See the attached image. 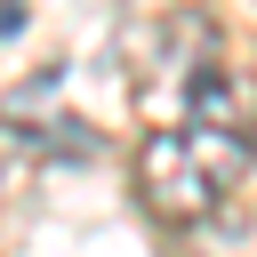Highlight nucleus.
Here are the masks:
<instances>
[{
    "mask_svg": "<svg viewBox=\"0 0 257 257\" xmlns=\"http://www.w3.org/2000/svg\"><path fill=\"white\" fill-rule=\"evenodd\" d=\"M257 161V80L217 64L177 120L137 145V201L153 225H201Z\"/></svg>",
    "mask_w": 257,
    "mask_h": 257,
    "instance_id": "1",
    "label": "nucleus"
},
{
    "mask_svg": "<svg viewBox=\"0 0 257 257\" xmlns=\"http://www.w3.org/2000/svg\"><path fill=\"white\" fill-rule=\"evenodd\" d=\"M209 72H217V24H209L201 8H177V16H161V24L145 32V64H137L128 80H137V104H153V112L177 120Z\"/></svg>",
    "mask_w": 257,
    "mask_h": 257,
    "instance_id": "2",
    "label": "nucleus"
}]
</instances>
